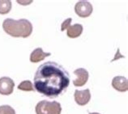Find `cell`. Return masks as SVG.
<instances>
[{"instance_id":"5bb4252c","label":"cell","mask_w":128,"mask_h":114,"mask_svg":"<svg viewBox=\"0 0 128 114\" xmlns=\"http://www.w3.org/2000/svg\"><path fill=\"white\" fill-rule=\"evenodd\" d=\"M70 23H72V18H68V19H66V20H64L61 26V31L63 32V31H65L66 29L68 28V27L70 26Z\"/></svg>"},{"instance_id":"3957f363","label":"cell","mask_w":128,"mask_h":114,"mask_svg":"<svg viewBox=\"0 0 128 114\" xmlns=\"http://www.w3.org/2000/svg\"><path fill=\"white\" fill-rule=\"evenodd\" d=\"M36 114H61V105L57 101H47L42 100L36 106Z\"/></svg>"},{"instance_id":"52a82bcc","label":"cell","mask_w":128,"mask_h":114,"mask_svg":"<svg viewBox=\"0 0 128 114\" xmlns=\"http://www.w3.org/2000/svg\"><path fill=\"white\" fill-rule=\"evenodd\" d=\"M74 97H75V100L77 105L84 106L89 102L91 99V93L89 89H85L83 90V91L76 90L75 94H74Z\"/></svg>"},{"instance_id":"5b68a950","label":"cell","mask_w":128,"mask_h":114,"mask_svg":"<svg viewBox=\"0 0 128 114\" xmlns=\"http://www.w3.org/2000/svg\"><path fill=\"white\" fill-rule=\"evenodd\" d=\"M15 83L9 77H2L0 79V94L9 96L14 91Z\"/></svg>"},{"instance_id":"6da1fadb","label":"cell","mask_w":128,"mask_h":114,"mask_svg":"<svg viewBox=\"0 0 128 114\" xmlns=\"http://www.w3.org/2000/svg\"><path fill=\"white\" fill-rule=\"evenodd\" d=\"M69 84V73L62 66L54 62L50 61L42 64L34 75V89L50 98L61 95Z\"/></svg>"},{"instance_id":"7c38bea8","label":"cell","mask_w":128,"mask_h":114,"mask_svg":"<svg viewBox=\"0 0 128 114\" xmlns=\"http://www.w3.org/2000/svg\"><path fill=\"white\" fill-rule=\"evenodd\" d=\"M18 89L24 92H32L34 91V86L30 80H24L21 82L18 86Z\"/></svg>"},{"instance_id":"30bf717a","label":"cell","mask_w":128,"mask_h":114,"mask_svg":"<svg viewBox=\"0 0 128 114\" xmlns=\"http://www.w3.org/2000/svg\"><path fill=\"white\" fill-rule=\"evenodd\" d=\"M83 25L80 23L70 25L66 29V35L70 38H76L80 36L83 32Z\"/></svg>"},{"instance_id":"277c9868","label":"cell","mask_w":128,"mask_h":114,"mask_svg":"<svg viewBox=\"0 0 128 114\" xmlns=\"http://www.w3.org/2000/svg\"><path fill=\"white\" fill-rule=\"evenodd\" d=\"M93 7L88 1H79L75 6V11L80 17L86 18L92 13Z\"/></svg>"},{"instance_id":"9a60e30c","label":"cell","mask_w":128,"mask_h":114,"mask_svg":"<svg viewBox=\"0 0 128 114\" xmlns=\"http://www.w3.org/2000/svg\"><path fill=\"white\" fill-rule=\"evenodd\" d=\"M89 114H100V113H90Z\"/></svg>"},{"instance_id":"8992f818","label":"cell","mask_w":128,"mask_h":114,"mask_svg":"<svg viewBox=\"0 0 128 114\" xmlns=\"http://www.w3.org/2000/svg\"><path fill=\"white\" fill-rule=\"evenodd\" d=\"M74 75L77 76V79L73 80V84L76 87H82L86 84L88 79V72L84 68H78L74 71Z\"/></svg>"},{"instance_id":"9c48e42d","label":"cell","mask_w":128,"mask_h":114,"mask_svg":"<svg viewBox=\"0 0 128 114\" xmlns=\"http://www.w3.org/2000/svg\"><path fill=\"white\" fill-rule=\"evenodd\" d=\"M50 55H51V53H45L42 48H36L30 54V62L34 63L39 62L41 61H43L46 57H49Z\"/></svg>"},{"instance_id":"4fadbf2b","label":"cell","mask_w":128,"mask_h":114,"mask_svg":"<svg viewBox=\"0 0 128 114\" xmlns=\"http://www.w3.org/2000/svg\"><path fill=\"white\" fill-rule=\"evenodd\" d=\"M0 114H16V111L10 105H2L0 106Z\"/></svg>"},{"instance_id":"8fae6325","label":"cell","mask_w":128,"mask_h":114,"mask_svg":"<svg viewBox=\"0 0 128 114\" xmlns=\"http://www.w3.org/2000/svg\"><path fill=\"white\" fill-rule=\"evenodd\" d=\"M12 10V2L9 0H0V14H8Z\"/></svg>"},{"instance_id":"ba28073f","label":"cell","mask_w":128,"mask_h":114,"mask_svg":"<svg viewBox=\"0 0 128 114\" xmlns=\"http://www.w3.org/2000/svg\"><path fill=\"white\" fill-rule=\"evenodd\" d=\"M112 87L117 91L124 92L128 90V81L124 76H116L112 80Z\"/></svg>"},{"instance_id":"7a4b0ae2","label":"cell","mask_w":128,"mask_h":114,"mask_svg":"<svg viewBox=\"0 0 128 114\" xmlns=\"http://www.w3.org/2000/svg\"><path fill=\"white\" fill-rule=\"evenodd\" d=\"M2 28L5 32L13 37L26 38L32 32V23L26 19H20L19 20L6 19L2 23Z\"/></svg>"}]
</instances>
